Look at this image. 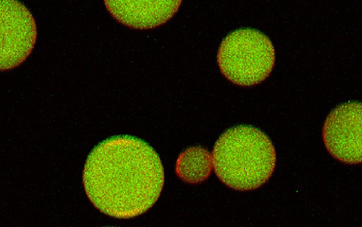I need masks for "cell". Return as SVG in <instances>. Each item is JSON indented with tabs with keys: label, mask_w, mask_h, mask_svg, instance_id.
I'll list each match as a JSON object with an SVG mask.
<instances>
[{
	"label": "cell",
	"mask_w": 362,
	"mask_h": 227,
	"mask_svg": "<svg viewBox=\"0 0 362 227\" xmlns=\"http://www.w3.org/2000/svg\"><path fill=\"white\" fill-rule=\"evenodd\" d=\"M164 181L157 152L131 136L102 141L88 156L83 174L90 202L117 219H132L148 211L159 199Z\"/></svg>",
	"instance_id": "obj_1"
},
{
	"label": "cell",
	"mask_w": 362,
	"mask_h": 227,
	"mask_svg": "<svg viewBox=\"0 0 362 227\" xmlns=\"http://www.w3.org/2000/svg\"><path fill=\"white\" fill-rule=\"evenodd\" d=\"M212 156L219 180L239 191L254 190L265 184L273 175L277 160L269 138L250 126L226 131L217 141Z\"/></svg>",
	"instance_id": "obj_2"
},
{
	"label": "cell",
	"mask_w": 362,
	"mask_h": 227,
	"mask_svg": "<svg viewBox=\"0 0 362 227\" xmlns=\"http://www.w3.org/2000/svg\"><path fill=\"white\" fill-rule=\"evenodd\" d=\"M222 74L239 86L250 87L265 80L275 65L273 43L261 32L240 28L222 42L218 54Z\"/></svg>",
	"instance_id": "obj_3"
},
{
	"label": "cell",
	"mask_w": 362,
	"mask_h": 227,
	"mask_svg": "<svg viewBox=\"0 0 362 227\" xmlns=\"http://www.w3.org/2000/svg\"><path fill=\"white\" fill-rule=\"evenodd\" d=\"M362 105L348 103L332 111L323 127V140L329 153L348 164L362 161Z\"/></svg>",
	"instance_id": "obj_4"
},
{
	"label": "cell",
	"mask_w": 362,
	"mask_h": 227,
	"mask_svg": "<svg viewBox=\"0 0 362 227\" xmlns=\"http://www.w3.org/2000/svg\"><path fill=\"white\" fill-rule=\"evenodd\" d=\"M37 26L31 13L21 4L1 1V70L14 69L32 53Z\"/></svg>",
	"instance_id": "obj_5"
},
{
	"label": "cell",
	"mask_w": 362,
	"mask_h": 227,
	"mask_svg": "<svg viewBox=\"0 0 362 227\" xmlns=\"http://www.w3.org/2000/svg\"><path fill=\"white\" fill-rule=\"evenodd\" d=\"M181 1H105L111 15L127 26L148 30L170 20L178 11Z\"/></svg>",
	"instance_id": "obj_6"
},
{
	"label": "cell",
	"mask_w": 362,
	"mask_h": 227,
	"mask_svg": "<svg viewBox=\"0 0 362 227\" xmlns=\"http://www.w3.org/2000/svg\"><path fill=\"white\" fill-rule=\"evenodd\" d=\"M213 168V156L202 147H193L179 156L175 171L185 182L198 184L209 178Z\"/></svg>",
	"instance_id": "obj_7"
}]
</instances>
